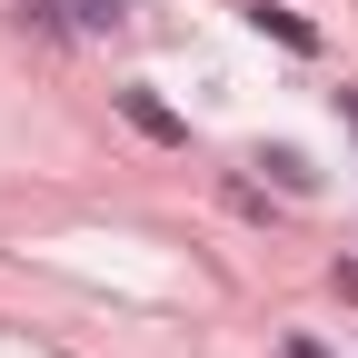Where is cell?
<instances>
[{"instance_id": "obj_1", "label": "cell", "mask_w": 358, "mask_h": 358, "mask_svg": "<svg viewBox=\"0 0 358 358\" xmlns=\"http://www.w3.org/2000/svg\"><path fill=\"white\" fill-rule=\"evenodd\" d=\"M120 120L140 129V140H159V150H179V140H189V120H179L169 100H150V90H120Z\"/></svg>"}, {"instance_id": "obj_2", "label": "cell", "mask_w": 358, "mask_h": 358, "mask_svg": "<svg viewBox=\"0 0 358 358\" xmlns=\"http://www.w3.org/2000/svg\"><path fill=\"white\" fill-rule=\"evenodd\" d=\"M249 30H268V40H289V50H319V30H308L299 10H279V0H249Z\"/></svg>"}, {"instance_id": "obj_3", "label": "cell", "mask_w": 358, "mask_h": 358, "mask_svg": "<svg viewBox=\"0 0 358 358\" xmlns=\"http://www.w3.org/2000/svg\"><path fill=\"white\" fill-rule=\"evenodd\" d=\"M70 20H80V30H120V20H129V0H70Z\"/></svg>"}, {"instance_id": "obj_4", "label": "cell", "mask_w": 358, "mask_h": 358, "mask_svg": "<svg viewBox=\"0 0 358 358\" xmlns=\"http://www.w3.org/2000/svg\"><path fill=\"white\" fill-rule=\"evenodd\" d=\"M259 169H279V189H319V169H308V159H299V150H268V159H259Z\"/></svg>"}, {"instance_id": "obj_5", "label": "cell", "mask_w": 358, "mask_h": 358, "mask_svg": "<svg viewBox=\"0 0 358 358\" xmlns=\"http://www.w3.org/2000/svg\"><path fill=\"white\" fill-rule=\"evenodd\" d=\"M20 20H30V30H50V40L70 30V10H60V0H20Z\"/></svg>"}, {"instance_id": "obj_6", "label": "cell", "mask_w": 358, "mask_h": 358, "mask_svg": "<svg viewBox=\"0 0 358 358\" xmlns=\"http://www.w3.org/2000/svg\"><path fill=\"white\" fill-rule=\"evenodd\" d=\"M338 299H358V259H338Z\"/></svg>"}, {"instance_id": "obj_7", "label": "cell", "mask_w": 358, "mask_h": 358, "mask_svg": "<svg viewBox=\"0 0 358 358\" xmlns=\"http://www.w3.org/2000/svg\"><path fill=\"white\" fill-rule=\"evenodd\" d=\"M338 120H348V129H358V90H338Z\"/></svg>"}]
</instances>
